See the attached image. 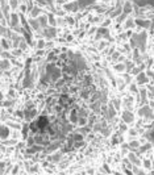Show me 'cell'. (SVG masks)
Returning <instances> with one entry per match:
<instances>
[{"instance_id":"1","label":"cell","mask_w":154,"mask_h":175,"mask_svg":"<svg viewBox=\"0 0 154 175\" xmlns=\"http://www.w3.org/2000/svg\"><path fill=\"white\" fill-rule=\"evenodd\" d=\"M137 116L142 120H154V109L149 104H144L137 111Z\"/></svg>"},{"instance_id":"2","label":"cell","mask_w":154,"mask_h":175,"mask_svg":"<svg viewBox=\"0 0 154 175\" xmlns=\"http://www.w3.org/2000/svg\"><path fill=\"white\" fill-rule=\"evenodd\" d=\"M134 82L137 83L138 87H145V86H147L149 83H152V81H150L149 75L146 74V70L142 72H140L138 75H136V79H134Z\"/></svg>"},{"instance_id":"3","label":"cell","mask_w":154,"mask_h":175,"mask_svg":"<svg viewBox=\"0 0 154 175\" xmlns=\"http://www.w3.org/2000/svg\"><path fill=\"white\" fill-rule=\"evenodd\" d=\"M121 121L127 122L128 125H132L136 122V115L131 109H124L121 112Z\"/></svg>"},{"instance_id":"4","label":"cell","mask_w":154,"mask_h":175,"mask_svg":"<svg viewBox=\"0 0 154 175\" xmlns=\"http://www.w3.org/2000/svg\"><path fill=\"white\" fill-rule=\"evenodd\" d=\"M42 33H44V37L48 41H51L53 38H55L57 37V28L55 26H46L42 29Z\"/></svg>"},{"instance_id":"5","label":"cell","mask_w":154,"mask_h":175,"mask_svg":"<svg viewBox=\"0 0 154 175\" xmlns=\"http://www.w3.org/2000/svg\"><path fill=\"white\" fill-rule=\"evenodd\" d=\"M9 28H13V26H18L21 25V18H20V13L17 12H12L11 13V20H9Z\"/></svg>"},{"instance_id":"6","label":"cell","mask_w":154,"mask_h":175,"mask_svg":"<svg viewBox=\"0 0 154 175\" xmlns=\"http://www.w3.org/2000/svg\"><path fill=\"white\" fill-rule=\"evenodd\" d=\"M134 12V4L132 0H125L124 5H122V13H127L128 16H131Z\"/></svg>"},{"instance_id":"7","label":"cell","mask_w":154,"mask_h":175,"mask_svg":"<svg viewBox=\"0 0 154 175\" xmlns=\"http://www.w3.org/2000/svg\"><path fill=\"white\" fill-rule=\"evenodd\" d=\"M137 25H136V17H133L131 15L127 20L124 21V24H122V28H124V30H129V29H134Z\"/></svg>"},{"instance_id":"8","label":"cell","mask_w":154,"mask_h":175,"mask_svg":"<svg viewBox=\"0 0 154 175\" xmlns=\"http://www.w3.org/2000/svg\"><path fill=\"white\" fill-rule=\"evenodd\" d=\"M65 11H67V12H75V11H79V4H78V1H67V3H65L63 4V7H62Z\"/></svg>"},{"instance_id":"9","label":"cell","mask_w":154,"mask_h":175,"mask_svg":"<svg viewBox=\"0 0 154 175\" xmlns=\"http://www.w3.org/2000/svg\"><path fill=\"white\" fill-rule=\"evenodd\" d=\"M28 21H29V25H30V28H32L33 32H36V33H41L42 32V28H41V25H40V23H38L37 18L29 17L28 18Z\"/></svg>"},{"instance_id":"10","label":"cell","mask_w":154,"mask_h":175,"mask_svg":"<svg viewBox=\"0 0 154 175\" xmlns=\"http://www.w3.org/2000/svg\"><path fill=\"white\" fill-rule=\"evenodd\" d=\"M42 13H45V9H42L40 5H34V8L29 12V16L33 17V18H38Z\"/></svg>"},{"instance_id":"11","label":"cell","mask_w":154,"mask_h":175,"mask_svg":"<svg viewBox=\"0 0 154 175\" xmlns=\"http://www.w3.org/2000/svg\"><path fill=\"white\" fill-rule=\"evenodd\" d=\"M78 119H79V115H78V109L74 108L70 111V116H69V122L73 125H76L78 124Z\"/></svg>"},{"instance_id":"12","label":"cell","mask_w":154,"mask_h":175,"mask_svg":"<svg viewBox=\"0 0 154 175\" xmlns=\"http://www.w3.org/2000/svg\"><path fill=\"white\" fill-rule=\"evenodd\" d=\"M4 124H7L9 128L15 129V130H21V129H23V125H21L20 122L15 121V117L12 119V120H5V122H4Z\"/></svg>"},{"instance_id":"13","label":"cell","mask_w":154,"mask_h":175,"mask_svg":"<svg viewBox=\"0 0 154 175\" xmlns=\"http://www.w3.org/2000/svg\"><path fill=\"white\" fill-rule=\"evenodd\" d=\"M9 134H11V132H9V127L7 124L3 122L1 128H0V137H1V140H7V138L9 137Z\"/></svg>"},{"instance_id":"14","label":"cell","mask_w":154,"mask_h":175,"mask_svg":"<svg viewBox=\"0 0 154 175\" xmlns=\"http://www.w3.org/2000/svg\"><path fill=\"white\" fill-rule=\"evenodd\" d=\"M62 157H63V152H55L54 154H51V155H48V161L49 162H53V163H57V162H59L61 159H62Z\"/></svg>"},{"instance_id":"15","label":"cell","mask_w":154,"mask_h":175,"mask_svg":"<svg viewBox=\"0 0 154 175\" xmlns=\"http://www.w3.org/2000/svg\"><path fill=\"white\" fill-rule=\"evenodd\" d=\"M38 23H40V25H41V28L44 29V28H46V26H49V17H48V12L46 13H42L41 16H40L38 18Z\"/></svg>"},{"instance_id":"16","label":"cell","mask_w":154,"mask_h":175,"mask_svg":"<svg viewBox=\"0 0 154 175\" xmlns=\"http://www.w3.org/2000/svg\"><path fill=\"white\" fill-rule=\"evenodd\" d=\"M129 149L132 150V152H137V149L141 146V142L140 140H136V138H131V141H129Z\"/></svg>"},{"instance_id":"17","label":"cell","mask_w":154,"mask_h":175,"mask_svg":"<svg viewBox=\"0 0 154 175\" xmlns=\"http://www.w3.org/2000/svg\"><path fill=\"white\" fill-rule=\"evenodd\" d=\"M113 70L117 72H127V66H125L124 62H116L113 63Z\"/></svg>"},{"instance_id":"18","label":"cell","mask_w":154,"mask_h":175,"mask_svg":"<svg viewBox=\"0 0 154 175\" xmlns=\"http://www.w3.org/2000/svg\"><path fill=\"white\" fill-rule=\"evenodd\" d=\"M46 44H48V41H46L45 38H40V40H36V50H45L46 49Z\"/></svg>"},{"instance_id":"19","label":"cell","mask_w":154,"mask_h":175,"mask_svg":"<svg viewBox=\"0 0 154 175\" xmlns=\"http://www.w3.org/2000/svg\"><path fill=\"white\" fill-rule=\"evenodd\" d=\"M12 67V62L11 59H8V58H4V59H1V71L3 72H7L9 69Z\"/></svg>"},{"instance_id":"20","label":"cell","mask_w":154,"mask_h":175,"mask_svg":"<svg viewBox=\"0 0 154 175\" xmlns=\"http://www.w3.org/2000/svg\"><path fill=\"white\" fill-rule=\"evenodd\" d=\"M8 4L12 11L16 12V9H18V7H20V4H21V0H8Z\"/></svg>"},{"instance_id":"21","label":"cell","mask_w":154,"mask_h":175,"mask_svg":"<svg viewBox=\"0 0 154 175\" xmlns=\"http://www.w3.org/2000/svg\"><path fill=\"white\" fill-rule=\"evenodd\" d=\"M78 128H82V127H86V125H88V117L87 116H81V117L78 119Z\"/></svg>"},{"instance_id":"22","label":"cell","mask_w":154,"mask_h":175,"mask_svg":"<svg viewBox=\"0 0 154 175\" xmlns=\"http://www.w3.org/2000/svg\"><path fill=\"white\" fill-rule=\"evenodd\" d=\"M12 46L9 45V40L5 37H1V50H11Z\"/></svg>"},{"instance_id":"23","label":"cell","mask_w":154,"mask_h":175,"mask_svg":"<svg viewBox=\"0 0 154 175\" xmlns=\"http://www.w3.org/2000/svg\"><path fill=\"white\" fill-rule=\"evenodd\" d=\"M129 92H131V94H136V95L140 94V87L137 86L136 82H134V83H131V84H129Z\"/></svg>"},{"instance_id":"24","label":"cell","mask_w":154,"mask_h":175,"mask_svg":"<svg viewBox=\"0 0 154 175\" xmlns=\"http://www.w3.org/2000/svg\"><path fill=\"white\" fill-rule=\"evenodd\" d=\"M48 17H49V25L57 28L58 23H57V18H55V15L54 13H48Z\"/></svg>"},{"instance_id":"25","label":"cell","mask_w":154,"mask_h":175,"mask_svg":"<svg viewBox=\"0 0 154 175\" xmlns=\"http://www.w3.org/2000/svg\"><path fill=\"white\" fill-rule=\"evenodd\" d=\"M124 63H125V66H127V71H128V72H131L132 70H133L134 67H136V64H137L136 62H134V61H132V59H131V61L127 59Z\"/></svg>"},{"instance_id":"26","label":"cell","mask_w":154,"mask_h":175,"mask_svg":"<svg viewBox=\"0 0 154 175\" xmlns=\"http://www.w3.org/2000/svg\"><path fill=\"white\" fill-rule=\"evenodd\" d=\"M73 137H74V140H75V142H78V141H84V134H83L82 132L75 130L73 133Z\"/></svg>"},{"instance_id":"27","label":"cell","mask_w":154,"mask_h":175,"mask_svg":"<svg viewBox=\"0 0 154 175\" xmlns=\"http://www.w3.org/2000/svg\"><path fill=\"white\" fill-rule=\"evenodd\" d=\"M120 57H121V51H120V50H116L115 53L111 54V57H108V58H109L111 61H112L113 63H116V62H119V58H120Z\"/></svg>"},{"instance_id":"28","label":"cell","mask_w":154,"mask_h":175,"mask_svg":"<svg viewBox=\"0 0 154 175\" xmlns=\"http://www.w3.org/2000/svg\"><path fill=\"white\" fill-rule=\"evenodd\" d=\"M107 46H109V42L107 41V40H100L99 45H98V51H103Z\"/></svg>"},{"instance_id":"29","label":"cell","mask_w":154,"mask_h":175,"mask_svg":"<svg viewBox=\"0 0 154 175\" xmlns=\"http://www.w3.org/2000/svg\"><path fill=\"white\" fill-rule=\"evenodd\" d=\"M152 165H153L152 159H149V158L142 159V166H144V168H145V170H150V168H152Z\"/></svg>"},{"instance_id":"30","label":"cell","mask_w":154,"mask_h":175,"mask_svg":"<svg viewBox=\"0 0 154 175\" xmlns=\"http://www.w3.org/2000/svg\"><path fill=\"white\" fill-rule=\"evenodd\" d=\"M129 130V128H128V124L127 122H124V121H121L119 124V132H120V134L121 133H125V132H128Z\"/></svg>"},{"instance_id":"31","label":"cell","mask_w":154,"mask_h":175,"mask_svg":"<svg viewBox=\"0 0 154 175\" xmlns=\"http://www.w3.org/2000/svg\"><path fill=\"white\" fill-rule=\"evenodd\" d=\"M98 29H99V28H98L96 25H91V28L87 30V33H86V36H87V37L95 36V34H96V32H98Z\"/></svg>"},{"instance_id":"32","label":"cell","mask_w":154,"mask_h":175,"mask_svg":"<svg viewBox=\"0 0 154 175\" xmlns=\"http://www.w3.org/2000/svg\"><path fill=\"white\" fill-rule=\"evenodd\" d=\"M17 144V140L16 138H7V140H3V145L4 146H11V145H16Z\"/></svg>"},{"instance_id":"33","label":"cell","mask_w":154,"mask_h":175,"mask_svg":"<svg viewBox=\"0 0 154 175\" xmlns=\"http://www.w3.org/2000/svg\"><path fill=\"white\" fill-rule=\"evenodd\" d=\"M132 173H133V174H145V171L141 168V166L133 165V166H132Z\"/></svg>"},{"instance_id":"34","label":"cell","mask_w":154,"mask_h":175,"mask_svg":"<svg viewBox=\"0 0 154 175\" xmlns=\"http://www.w3.org/2000/svg\"><path fill=\"white\" fill-rule=\"evenodd\" d=\"M128 17H129V16H128L127 13H121L117 18H116V23H117V25H120V24H124V21L127 20Z\"/></svg>"},{"instance_id":"35","label":"cell","mask_w":154,"mask_h":175,"mask_svg":"<svg viewBox=\"0 0 154 175\" xmlns=\"http://www.w3.org/2000/svg\"><path fill=\"white\" fill-rule=\"evenodd\" d=\"M100 134H101L103 137H106V138H107V137H109V136H111V129H109V127H107V125H106V127L101 129Z\"/></svg>"},{"instance_id":"36","label":"cell","mask_w":154,"mask_h":175,"mask_svg":"<svg viewBox=\"0 0 154 175\" xmlns=\"http://www.w3.org/2000/svg\"><path fill=\"white\" fill-rule=\"evenodd\" d=\"M18 48H20L21 49V50H28V48H29V44H28V41H26V40H21V41H20V45H18Z\"/></svg>"},{"instance_id":"37","label":"cell","mask_w":154,"mask_h":175,"mask_svg":"<svg viewBox=\"0 0 154 175\" xmlns=\"http://www.w3.org/2000/svg\"><path fill=\"white\" fill-rule=\"evenodd\" d=\"M18 11H20V13H29V9H28V5L25 4V3H21L20 7H18Z\"/></svg>"},{"instance_id":"38","label":"cell","mask_w":154,"mask_h":175,"mask_svg":"<svg viewBox=\"0 0 154 175\" xmlns=\"http://www.w3.org/2000/svg\"><path fill=\"white\" fill-rule=\"evenodd\" d=\"M11 53H12V55H13L15 58H17V57H20V55L23 54V50H21L20 48H13Z\"/></svg>"},{"instance_id":"39","label":"cell","mask_w":154,"mask_h":175,"mask_svg":"<svg viewBox=\"0 0 154 175\" xmlns=\"http://www.w3.org/2000/svg\"><path fill=\"white\" fill-rule=\"evenodd\" d=\"M111 24H112V18H111V17H107V18H104V20L101 21L100 26H103V28H107V26H109Z\"/></svg>"},{"instance_id":"40","label":"cell","mask_w":154,"mask_h":175,"mask_svg":"<svg viewBox=\"0 0 154 175\" xmlns=\"http://www.w3.org/2000/svg\"><path fill=\"white\" fill-rule=\"evenodd\" d=\"M90 95H91V91L88 90V88H84V90L81 92V96L83 99H90Z\"/></svg>"},{"instance_id":"41","label":"cell","mask_w":154,"mask_h":175,"mask_svg":"<svg viewBox=\"0 0 154 175\" xmlns=\"http://www.w3.org/2000/svg\"><path fill=\"white\" fill-rule=\"evenodd\" d=\"M13 57L12 53L9 50H1V59H4V58H8V59H11V58Z\"/></svg>"},{"instance_id":"42","label":"cell","mask_w":154,"mask_h":175,"mask_svg":"<svg viewBox=\"0 0 154 175\" xmlns=\"http://www.w3.org/2000/svg\"><path fill=\"white\" fill-rule=\"evenodd\" d=\"M128 134L131 136V138H136V136L138 134V130L136 128H129V130H128Z\"/></svg>"},{"instance_id":"43","label":"cell","mask_w":154,"mask_h":175,"mask_svg":"<svg viewBox=\"0 0 154 175\" xmlns=\"http://www.w3.org/2000/svg\"><path fill=\"white\" fill-rule=\"evenodd\" d=\"M36 144V140H34V137H26V147H30V146H33Z\"/></svg>"},{"instance_id":"44","label":"cell","mask_w":154,"mask_h":175,"mask_svg":"<svg viewBox=\"0 0 154 175\" xmlns=\"http://www.w3.org/2000/svg\"><path fill=\"white\" fill-rule=\"evenodd\" d=\"M111 103L115 105L116 109L120 111V108H121V107H120V105H121V101H120V99H112V100H111Z\"/></svg>"},{"instance_id":"45","label":"cell","mask_w":154,"mask_h":175,"mask_svg":"<svg viewBox=\"0 0 154 175\" xmlns=\"http://www.w3.org/2000/svg\"><path fill=\"white\" fill-rule=\"evenodd\" d=\"M13 104H15V101H13V100H4V101L1 103V105L4 107V108H8V107L13 105Z\"/></svg>"},{"instance_id":"46","label":"cell","mask_w":154,"mask_h":175,"mask_svg":"<svg viewBox=\"0 0 154 175\" xmlns=\"http://www.w3.org/2000/svg\"><path fill=\"white\" fill-rule=\"evenodd\" d=\"M73 40H74V34H71V33H67V34H66V41L67 42H71Z\"/></svg>"},{"instance_id":"47","label":"cell","mask_w":154,"mask_h":175,"mask_svg":"<svg viewBox=\"0 0 154 175\" xmlns=\"http://www.w3.org/2000/svg\"><path fill=\"white\" fill-rule=\"evenodd\" d=\"M65 20H66V23H69L70 25H73V24H74V18H73V17H70V16L65 17Z\"/></svg>"},{"instance_id":"48","label":"cell","mask_w":154,"mask_h":175,"mask_svg":"<svg viewBox=\"0 0 154 175\" xmlns=\"http://www.w3.org/2000/svg\"><path fill=\"white\" fill-rule=\"evenodd\" d=\"M17 171H18V166H15V167H13V170H12V174H16Z\"/></svg>"},{"instance_id":"49","label":"cell","mask_w":154,"mask_h":175,"mask_svg":"<svg viewBox=\"0 0 154 175\" xmlns=\"http://www.w3.org/2000/svg\"><path fill=\"white\" fill-rule=\"evenodd\" d=\"M87 173H88V174H94V173H95V171H94V170H92V168H90V170H88V171H87Z\"/></svg>"},{"instance_id":"50","label":"cell","mask_w":154,"mask_h":175,"mask_svg":"<svg viewBox=\"0 0 154 175\" xmlns=\"http://www.w3.org/2000/svg\"><path fill=\"white\" fill-rule=\"evenodd\" d=\"M67 1H75V0H67Z\"/></svg>"}]
</instances>
